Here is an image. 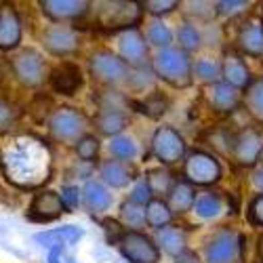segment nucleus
Instances as JSON below:
<instances>
[{
	"mask_svg": "<svg viewBox=\"0 0 263 263\" xmlns=\"http://www.w3.org/2000/svg\"><path fill=\"white\" fill-rule=\"evenodd\" d=\"M3 166L9 181L21 187H34L42 179H47L45 175L49 171V156L42 147L30 143L28 147H17L15 152H9Z\"/></svg>",
	"mask_w": 263,
	"mask_h": 263,
	"instance_id": "nucleus-1",
	"label": "nucleus"
},
{
	"mask_svg": "<svg viewBox=\"0 0 263 263\" xmlns=\"http://www.w3.org/2000/svg\"><path fill=\"white\" fill-rule=\"evenodd\" d=\"M152 72H154V76H158L160 80H164L166 84L175 86V89H185V86H190L194 80L192 59L181 49L168 47V49L158 51V55L154 57V63H152Z\"/></svg>",
	"mask_w": 263,
	"mask_h": 263,
	"instance_id": "nucleus-2",
	"label": "nucleus"
},
{
	"mask_svg": "<svg viewBox=\"0 0 263 263\" xmlns=\"http://www.w3.org/2000/svg\"><path fill=\"white\" fill-rule=\"evenodd\" d=\"M89 122L84 114L74 107H59L49 120V133L61 143H78L84 135Z\"/></svg>",
	"mask_w": 263,
	"mask_h": 263,
	"instance_id": "nucleus-3",
	"label": "nucleus"
},
{
	"mask_svg": "<svg viewBox=\"0 0 263 263\" xmlns=\"http://www.w3.org/2000/svg\"><path fill=\"white\" fill-rule=\"evenodd\" d=\"M143 5L141 3H101L97 9L99 24L112 32H124L137 28L141 21Z\"/></svg>",
	"mask_w": 263,
	"mask_h": 263,
	"instance_id": "nucleus-4",
	"label": "nucleus"
},
{
	"mask_svg": "<svg viewBox=\"0 0 263 263\" xmlns=\"http://www.w3.org/2000/svg\"><path fill=\"white\" fill-rule=\"evenodd\" d=\"M183 177L190 185H213L221 179V164L206 152H190L183 162Z\"/></svg>",
	"mask_w": 263,
	"mask_h": 263,
	"instance_id": "nucleus-5",
	"label": "nucleus"
},
{
	"mask_svg": "<svg viewBox=\"0 0 263 263\" xmlns=\"http://www.w3.org/2000/svg\"><path fill=\"white\" fill-rule=\"evenodd\" d=\"M118 249L128 263H158L160 261L158 245H154V240L141 232L126 230V234L118 242Z\"/></svg>",
	"mask_w": 263,
	"mask_h": 263,
	"instance_id": "nucleus-6",
	"label": "nucleus"
},
{
	"mask_svg": "<svg viewBox=\"0 0 263 263\" xmlns=\"http://www.w3.org/2000/svg\"><path fill=\"white\" fill-rule=\"evenodd\" d=\"M13 74L24 86H40L47 78V63L42 55L34 49H24L19 51L13 61Z\"/></svg>",
	"mask_w": 263,
	"mask_h": 263,
	"instance_id": "nucleus-7",
	"label": "nucleus"
},
{
	"mask_svg": "<svg viewBox=\"0 0 263 263\" xmlns=\"http://www.w3.org/2000/svg\"><path fill=\"white\" fill-rule=\"evenodd\" d=\"M89 70L93 78L103 84H118L130 76V68L112 51H97L89 61Z\"/></svg>",
	"mask_w": 263,
	"mask_h": 263,
	"instance_id": "nucleus-8",
	"label": "nucleus"
},
{
	"mask_svg": "<svg viewBox=\"0 0 263 263\" xmlns=\"http://www.w3.org/2000/svg\"><path fill=\"white\" fill-rule=\"evenodd\" d=\"M152 154L162 164H175L185 156V141L175 128L160 126L152 137Z\"/></svg>",
	"mask_w": 263,
	"mask_h": 263,
	"instance_id": "nucleus-9",
	"label": "nucleus"
},
{
	"mask_svg": "<svg viewBox=\"0 0 263 263\" xmlns=\"http://www.w3.org/2000/svg\"><path fill=\"white\" fill-rule=\"evenodd\" d=\"M230 154L240 166H255L263 156V133L257 128L240 130L234 139Z\"/></svg>",
	"mask_w": 263,
	"mask_h": 263,
	"instance_id": "nucleus-10",
	"label": "nucleus"
},
{
	"mask_svg": "<svg viewBox=\"0 0 263 263\" xmlns=\"http://www.w3.org/2000/svg\"><path fill=\"white\" fill-rule=\"evenodd\" d=\"M118 57L128 65V68H145L147 63V45L145 36L137 30L130 28L124 32H118Z\"/></svg>",
	"mask_w": 263,
	"mask_h": 263,
	"instance_id": "nucleus-11",
	"label": "nucleus"
},
{
	"mask_svg": "<svg viewBox=\"0 0 263 263\" xmlns=\"http://www.w3.org/2000/svg\"><path fill=\"white\" fill-rule=\"evenodd\" d=\"M242 242L245 238L232 230L215 234L213 240L206 245V263H234L240 251H242Z\"/></svg>",
	"mask_w": 263,
	"mask_h": 263,
	"instance_id": "nucleus-12",
	"label": "nucleus"
},
{
	"mask_svg": "<svg viewBox=\"0 0 263 263\" xmlns=\"http://www.w3.org/2000/svg\"><path fill=\"white\" fill-rule=\"evenodd\" d=\"M42 45L45 49L53 55H72L78 51V45H80V38H78V32L70 26H53L49 28L45 34H42Z\"/></svg>",
	"mask_w": 263,
	"mask_h": 263,
	"instance_id": "nucleus-13",
	"label": "nucleus"
},
{
	"mask_svg": "<svg viewBox=\"0 0 263 263\" xmlns=\"http://www.w3.org/2000/svg\"><path fill=\"white\" fill-rule=\"evenodd\" d=\"M61 213H65L61 196L57 192L47 190L34 196V200L28 209V219L30 221H38V223H49L53 219L61 217Z\"/></svg>",
	"mask_w": 263,
	"mask_h": 263,
	"instance_id": "nucleus-14",
	"label": "nucleus"
},
{
	"mask_svg": "<svg viewBox=\"0 0 263 263\" xmlns=\"http://www.w3.org/2000/svg\"><path fill=\"white\" fill-rule=\"evenodd\" d=\"M49 82H51V89L55 93L70 97V95H74L82 86V72H80V68L76 63L63 61V63H59L57 68L51 72Z\"/></svg>",
	"mask_w": 263,
	"mask_h": 263,
	"instance_id": "nucleus-15",
	"label": "nucleus"
},
{
	"mask_svg": "<svg viewBox=\"0 0 263 263\" xmlns=\"http://www.w3.org/2000/svg\"><path fill=\"white\" fill-rule=\"evenodd\" d=\"M236 47L242 55L249 57H263V24L257 19L245 21L238 30Z\"/></svg>",
	"mask_w": 263,
	"mask_h": 263,
	"instance_id": "nucleus-16",
	"label": "nucleus"
},
{
	"mask_svg": "<svg viewBox=\"0 0 263 263\" xmlns=\"http://www.w3.org/2000/svg\"><path fill=\"white\" fill-rule=\"evenodd\" d=\"M40 7L42 13L59 24L80 19L89 13V3H84V0H45V3H40Z\"/></svg>",
	"mask_w": 263,
	"mask_h": 263,
	"instance_id": "nucleus-17",
	"label": "nucleus"
},
{
	"mask_svg": "<svg viewBox=\"0 0 263 263\" xmlns=\"http://www.w3.org/2000/svg\"><path fill=\"white\" fill-rule=\"evenodd\" d=\"M21 42V21L11 5L0 7V51L17 49Z\"/></svg>",
	"mask_w": 263,
	"mask_h": 263,
	"instance_id": "nucleus-18",
	"label": "nucleus"
},
{
	"mask_svg": "<svg viewBox=\"0 0 263 263\" xmlns=\"http://www.w3.org/2000/svg\"><path fill=\"white\" fill-rule=\"evenodd\" d=\"M206 101L217 114H230L240 105V91L228 82H215L206 91Z\"/></svg>",
	"mask_w": 263,
	"mask_h": 263,
	"instance_id": "nucleus-19",
	"label": "nucleus"
},
{
	"mask_svg": "<svg viewBox=\"0 0 263 263\" xmlns=\"http://www.w3.org/2000/svg\"><path fill=\"white\" fill-rule=\"evenodd\" d=\"M221 76L226 78L223 82H228L234 89H249L253 78H251V70L249 65L242 61V57L236 55V53H226L223 63H221Z\"/></svg>",
	"mask_w": 263,
	"mask_h": 263,
	"instance_id": "nucleus-20",
	"label": "nucleus"
},
{
	"mask_svg": "<svg viewBox=\"0 0 263 263\" xmlns=\"http://www.w3.org/2000/svg\"><path fill=\"white\" fill-rule=\"evenodd\" d=\"M82 236H84V232L80 228H76V226H61V228H53V230L36 234L34 240L40 247L59 249L63 245H76Z\"/></svg>",
	"mask_w": 263,
	"mask_h": 263,
	"instance_id": "nucleus-21",
	"label": "nucleus"
},
{
	"mask_svg": "<svg viewBox=\"0 0 263 263\" xmlns=\"http://www.w3.org/2000/svg\"><path fill=\"white\" fill-rule=\"evenodd\" d=\"M112 194L105 187L103 181H97V179H89L82 187V202L86 204L91 213H105L109 206H112Z\"/></svg>",
	"mask_w": 263,
	"mask_h": 263,
	"instance_id": "nucleus-22",
	"label": "nucleus"
},
{
	"mask_svg": "<svg viewBox=\"0 0 263 263\" xmlns=\"http://www.w3.org/2000/svg\"><path fill=\"white\" fill-rule=\"evenodd\" d=\"M99 175H101V181L112 185V187H126L130 181H133V168H130L126 162L120 160H105L99 166Z\"/></svg>",
	"mask_w": 263,
	"mask_h": 263,
	"instance_id": "nucleus-23",
	"label": "nucleus"
},
{
	"mask_svg": "<svg viewBox=\"0 0 263 263\" xmlns=\"http://www.w3.org/2000/svg\"><path fill=\"white\" fill-rule=\"evenodd\" d=\"M168 198H166V204L171 209V213H187L194 209V202H196V194H194V187L187 183V181H175L168 190Z\"/></svg>",
	"mask_w": 263,
	"mask_h": 263,
	"instance_id": "nucleus-24",
	"label": "nucleus"
},
{
	"mask_svg": "<svg viewBox=\"0 0 263 263\" xmlns=\"http://www.w3.org/2000/svg\"><path fill=\"white\" fill-rule=\"evenodd\" d=\"M128 124L126 112H116V109H99L95 116V126L101 135L118 137Z\"/></svg>",
	"mask_w": 263,
	"mask_h": 263,
	"instance_id": "nucleus-25",
	"label": "nucleus"
},
{
	"mask_svg": "<svg viewBox=\"0 0 263 263\" xmlns=\"http://www.w3.org/2000/svg\"><path fill=\"white\" fill-rule=\"evenodd\" d=\"M158 245L164 253L177 257L179 253H183L187 247V234L181 228H164L158 232Z\"/></svg>",
	"mask_w": 263,
	"mask_h": 263,
	"instance_id": "nucleus-26",
	"label": "nucleus"
},
{
	"mask_svg": "<svg viewBox=\"0 0 263 263\" xmlns=\"http://www.w3.org/2000/svg\"><path fill=\"white\" fill-rule=\"evenodd\" d=\"M171 219H173V213H171V209H168V204L164 200L154 198L145 206V223L149 228H154V230L160 232V230L168 228Z\"/></svg>",
	"mask_w": 263,
	"mask_h": 263,
	"instance_id": "nucleus-27",
	"label": "nucleus"
},
{
	"mask_svg": "<svg viewBox=\"0 0 263 263\" xmlns=\"http://www.w3.org/2000/svg\"><path fill=\"white\" fill-rule=\"evenodd\" d=\"M242 103H245V107H247V112H249L257 122L263 124V78L251 82V86L245 91Z\"/></svg>",
	"mask_w": 263,
	"mask_h": 263,
	"instance_id": "nucleus-28",
	"label": "nucleus"
},
{
	"mask_svg": "<svg viewBox=\"0 0 263 263\" xmlns=\"http://www.w3.org/2000/svg\"><path fill=\"white\" fill-rule=\"evenodd\" d=\"M192 211L200 219H215L219 213L223 211V200H221V196L219 194L206 192V194H200L198 198H196Z\"/></svg>",
	"mask_w": 263,
	"mask_h": 263,
	"instance_id": "nucleus-29",
	"label": "nucleus"
},
{
	"mask_svg": "<svg viewBox=\"0 0 263 263\" xmlns=\"http://www.w3.org/2000/svg\"><path fill=\"white\" fill-rule=\"evenodd\" d=\"M192 76L202 82L215 84V82H219V76H221V63H217L209 57H200V59L192 61Z\"/></svg>",
	"mask_w": 263,
	"mask_h": 263,
	"instance_id": "nucleus-30",
	"label": "nucleus"
},
{
	"mask_svg": "<svg viewBox=\"0 0 263 263\" xmlns=\"http://www.w3.org/2000/svg\"><path fill=\"white\" fill-rule=\"evenodd\" d=\"M109 154H112L116 160L128 164L137 156V143H135L133 137H128V135L112 137V141H109Z\"/></svg>",
	"mask_w": 263,
	"mask_h": 263,
	"instance_id": "nucleus-31",
	"label": "nucleus"
},
{
	"mask_svg": "<svg viewBox=\"0 0 263 263\" xmlns=\"http://www.w3.org/2000/svg\"><path fill=\"white\" fill-rule=\"evenodd\" d=\"M133 107L149 118H160L168 107V99L162 97L160 93H149L143 101H133Z\"/></svg>",
	"mask_w": 263,
	"mask_h": 263,
	"instance_id": "nucleus-32",
	"label": "nucleus"
},
{
	"mask_svg": "<svg viewBox=\"0 0 263 263\" xmlns=\"http://www.w3.org/2000/svg\"><path fill=\"white\" fill-rule=\"evenodd\" d=\"M145 38L149 45L158 47L160 51L162 49H168V45L173 42V32L168 30V26L160 19H154L152 24H147V30H145Z\"/></svg>",
	"mask_w": 263,
	"mask_h": 263,
	"instance_id": "nucleus-33",
	"label": "nucleus"
},
{
	"mask_svg": "<svg viewBox=\"0 0 263 263\" xmlns=\"http://www.w3.org/2000/svg\"><path fill=\"white\" fill-rule=\"evenodd\" d=\"M120 219L126 228H130V232H139V228L145 226V209L126 200L120 206Z\"/></svg>",
	"mask_w": 263,
	"mask_h": 263,
	"instance_id": "nucleus-34",
	"label": "nucleus"
},
{
	"mask_svg": "<svg viewBox=\"0 0 263 263\" xmlns=\"http://www.w3.org/2000/svg\"><path fill=\"white\" fill-rule=\"evenodd\" d=\"M177 38H179V49L183 53H192V51H198L200 45H202V36L198 32L194 24H183L177 32Z\"/></svg>",
	"mask_w": 263,
	"mask_h": 263,
	"instance_id": "nucleus-35",
	"label": "nucleus"
},
{
	"mask_svg": "<svg viewBox=\"0 0 263 263\" xmlns=\"http://www.w3.org/2000/svg\"><path fill=\"white\" fill-rule=\"evenodd\" d=\"M128 200L133 202V204H139V206H147L152 200H154V192H152L149 183L145 177H139L133 185V190H130V196H128Z\"/></svg>",
	"mask_w": 263,
	"mask_h": 263,
	"instance_id": "nucleus-36",
	"label": "nucleus"
},
{
	"mask_svg": "<svg viewBox=\"0 0 263 263\" xmlns=\"http://www.w3.org/2000/svg\"><path fill=\"white\" fill-rule=\"evenodd\" d=\"M145 179H147V183H149V187H152V192H154V194H168L171 185L175 183V181L171 179L168 171H164V168L149 171Z\"/></svg>",
	"mask_w": 263,
	"mask_h": 263,
	"instance_id": "nucleus-37",
	"label": "nucleus"
},
{
	"mask_svg": "<svg viewBox=\"0 0 263 263\" xmlns=\"http://www.w3.org/2000/svg\"><path fill=\"white\" fill-rule=\"evenodd\" d=\"M99 152V139L93 135H84L78 143H76V154L82 162H93Z\"/></svg>",
	"mask_w": 263,
	"mask_h": 263,
	"instance_id": "nucleus-38",
	"label": "nucleus"
},
{
	"mask_svg": "<svg viewBox=\"0 0 263 263\" xmlns=\"http://www.w3.org/2000/svg\"><path fill=\"white\" fill-rule=\"evenodd\" d=\"M17 116H19L17 107L11 105L5 99H0V133H7V130H11L15 126V122H17Z\"/></svg>",
	"mask_w": 263,
	"mask_h": 263,
	"instance_id": "nucleus-39",
	"label": "nucleus"
},
{
	"mask_svg": "<svg viewBox=\"0 0 263 263\" xmlns=\"http://www.w3.org/2000/svg\"><path fill=\"white\" fill-rule=\"evenodd\" d=\"M251 7V3H236V0H232V3H228V0H221V3H215V13L221 15V17H236L240 13H245L247 9Z\"/></svg>",
	"mask_w": 263,
	"mask_h": 263,
	"instance_id": "nucleus-40",
	"label": "nucleus"
},
{
	"mask_svg": "<svg viewBox=\"0 0 263 263\" xmlns=\"http://www.w3.org/2000/svg\"><path fill=\"white\" fill-rule=\"evenodd\" d=\"M143 9L147 13H152L154 17H160V15H166L171 11H175L179 7L177 0H147V3H141Z\"/></svg>",
	"mask_w": 263,
	"mask_h": 263,
	"instance_id": "nucleus-41",
	"label": "nucleus"
},
{
	"mask_svg": "<svg viewBox=\"0 0 263 263\" xmlns=\"http://www.w3.org/2000/svg\"><path fill=\"white\" fill-rule=\"evenodd\" d=\"M101 226H103V232H105L107 242L118 247V242L122 240V236L126 234V230L120 226V221H116V219H103Z\"/></svg>",
	"mask_w": 263,
	"mask_h": 263,
	"instance_id": "nucleus-42",
	"label": "nucleus"
},
{
	"mask_svg": "<svg viewBox=\"0 0 263 263\" xmlns=\"http://www.w3.org/2000/svg\"><path fill=\"white\" fill-rule=\"evenodd\" d=\"M61 202L65 209H78V204L82 202V190H78V185H63L61 187Z\"/></svg>",
	"mask_w": 263,
	"mask_h": 263,
	"instance_id": "nucleus-43",
	"label": "nucleus"
},
{
	"mask_svg": "<svg viewBox=\"0 0 263 263\" xmlns=\"http://www.w3.org/2000/svg\"><path fill=\"white\" fill-rule=\"evenodd\" d=\"M249 221L253 226L263 228V194H259L257 198H253V202L249 204Z\"/></svg>",
	"mask_w": 263,
	"mask_h": 263,
	"instance_id": "nucleus-44",
	"label": "nucleus"
},
{
	"mask_svg": "<svg viewBox=\"0 0 263 263\" xmlns=\"http://www.w3.org/2000/svg\"><path fill=\"white\" fill-rule=\"evenodd\" d=\"M128 80L135 89H145V86L154 80V72H149L147 68H137L133 76H128Z\"/></svg>",
	"mask_w": 263,
	"mask_h": 263,
	"instance_id": "nucleus-45",
	"label": "nucleus"
},
{
	"mask_svg": "<svg viewBox=\"0 0 263 263\" xmlns=\"http://www.w3.org/2000/svg\"><path fill=\"white\" fill-rule=\"evenodd\" d=\"M49 263H74V259L63 251V247H59L49 251Z\"/></svg>",
	"mask_w": 263,
	"mask_h": 263,
	"instance_id": "nucleus-46",
	"label": "nucleus"
},
{
	"mask_svg": "<svg viewBox=\"0 0 263 263\" xmlns=\"http://www.w3.org/2000/svg\"><path fill=\"white\" fill-rule=\"evenodd\" d=\"M175 259H177V263H198V257H196V253H192L190 249H185L183 253H179Z\"/></svg>",
	"mask_w": 263,
	"mask_h": 263,
	"instance_id": "nucleus-47",
	"label": "nucleus"
},
{
	"mask_svg": "<svg viewBox=\"0 0 263 263\" xmlns=\"http://www.w3.org/2000/svg\"><path fill=\"white\" fill-rule=\"evenodd\" d=\"M257 255H259V259L263 261V234H261L259 240H257Z\"/></svg>",
	"mask_w": 263,
	"mask_h": 263,
	"instance_id": "nucleus-48",
	"label": "nucleus"
},
{
	"mask_svg": "<svg viewBox=\"0 0 263 263\" xmlns=\"http://www.w3.org/2000/svg\"><path fill=\"white\" fill-rule=\"evenodd\" d=\"M261 24H263V21H261Z\"/></svg>",
	"mask_w": 263,
	"mask_h": 263,
	"instance_id": "nucleus-49",
	"label": "nucleus"
}]
</instances>
